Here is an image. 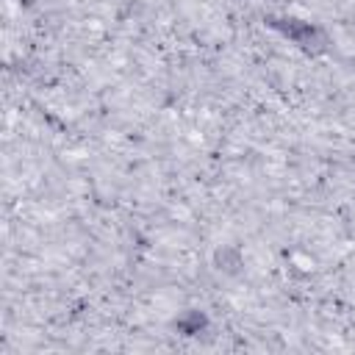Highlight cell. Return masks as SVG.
<instances>
[{"instance_id": "7a4b0ae2", "label": "cell", "mask_w": 355, "mask_h": 355, "mask_svg": "<svg viewBox=\"0 0 355 355\" xmlns=\"http://www.w3.org/2000/svg\"><path fill=\"white\" fill-rule=\"evenodd\" d=\"M202 327H205V316H202V313H197V311H194V313H189L186 319H180V330H183V333H189V336L200 333Z\"/></svg>"}, {"instance_id": "6da1fadb", "label": "cell", "mask_w": 355, "mask_h": 355, "mask_svg": "<svg viewBox=\"0 0 355 355\" xmlns=\"http://www.w3.org/2000/svg\"><path fill=\"white\" fill-rule=\"evenodd\" d=\"M272 25L283 33V36H288L294 44H300L302 50H324V44H327V39H324V33L319 31V28H313L311 22H300V19H272Z\"/></svg>"}]
</instances>
